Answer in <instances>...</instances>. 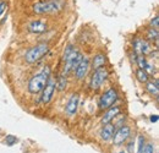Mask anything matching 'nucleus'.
Here are the masks:
<instances>
[{"label": "nucleus", "instance_id": "9b49d317", "mask_svg": "<svg viewBox=\"0 0 159 153\" xmlns=\"http://www.w3.org/2000/svg\"><path fill=\"white\" fill-rule=\"evenodd\" d=\"M79 102H80L79 93H74V95H71L70 99H69V102H67V104H66V108H65L66 114L69 115V116H72V115H75L76 113H77Z\"/></svg>", "mask_w": 159, "mask_h": 153}, {"label": "nucleus", "instance_id": "aec40b11", "mask_svg": "<svg viewBox=\"0 0 159 153\" xmlns=\"http://www.w3.org/2000/svg\"><path fill=\"white\" fill-rule=\"evenodd\" d=\"M144 146H146L144 137H143V135H139L137 137V153H143Z\"/></svg>", "mask_w": 159, "mask_h": 153}, {"label": "nucleus", "instance_id": "4468645a", "mask_svg": "<svg viewBox=\"0 0 159 153\" xmlns=\"http://www.w3.org/2000/svg\"><path fill=\"white\" fill-rule=\"evenodd\" d=\"M67 86V78H66V75L61 74L59 76L57 77L55 80V88L59 91V92H62Z\"/></svg>", "mask_w": 159, "mask_h": 153}, {"label": "nucleus", "instance_id": "7ed1b4c3", "mask_svg": "<svg viewBox=\"0 0 159 153\" xmlns=\"http://www.w3.org/2000/svg\"><path fill=\"white\" fill-rule=\"evenodd\" d=\"M48 52H49V45L47 43H40V44L30 48L25 54V59L28 64H34L38 60H40Z\"/></svg>", "mask_w": 159, "mask_h": 153}, {"label": "nucleus", "instance_id": "f3484780", "mask_svg": "<svg viewBox=\"0 0 159 153\" xmlns=\"http://www.w3.org/2000/svg\"><path fill=\"white\" fill-rule=\"evenodd\" d=\"M147 39H148L149 42H158V39H159L158 28L151 27V28L147 31Z\"/></svg>", "mask_w": 159, "mask_h": 153}, {"label": "nucleus", "instance_id": "423d86ee", "mask_svg": "<svg viewBox=\"0 0 159 153\" xmlns=\"http://www.w3.org/2000/svg\"><path fill=\"white\" fill-rule=\"evenodd\" d=\"M108 77V71L104 66H100L98 69H96V71L93 72L91 82H89V87L92 90H98L100 86L104 83V81Z\"/></svg>", "mask_w": 159, "mask_h": 153}, {"label": "nucleus", "instance_id": "6ab92c4d", "mask_svg": "<svg viewBox=\"0 0 159 153\" xmlns=\"http://www.w3.org/2000/svg\"><path fill=\"white\" fill-rule=\"evenodd\" d=\"M142 42H143V39L142 38H136L135 40H134V52H135V54H137V55H141Z\"/></svg>", "mask_w": 159, "mask_h": 153}, {"label": "nucleus", "instance_id": "c85d7f7f", "mask_svg": "<svg viewBox=\"0 0 159 153\" xmlns=\"http://www.w3.org/2000/svg\"><path fill=\"white\" fill-rule=\"evenodd\" d=\"M119 153H126V152H125V151H120Z\"/></svg>", "mask_w": 159, "mask_h": 153}, {"label": "nucleus", "instance_id": "cd10ccee", "mask_svg": "<svg viewBox=\"0 0 159 153\" xmlns=\"http://www.w3.org/2000/svg\"><path fill=\"white\" fill-rule=\"evenodd\" d=\"M158 120H159L158 115H152V116H151V121H152V123H157Z\"/></svg>", "mask_w": 159, "mask_h": 153}, {"label": "nucleus", "instance_id": "393cba45", "mask_svg": "<svg viewBox=\"0 0 159 153\" xmlns=\"http://www.w3.org/2000/svg\"><path fill=\"white\" fill-rule=\"evenodd\" d=\"M7 9V4L5 0H0V16L5 12V10Z\"/></svg>", "mask_w": 159, "mask_h": 153}, {"label": "nucleus", "instance_id": "ddd939ff", "mask_svg": "<svg viewBox=\"0 0 159 153\" xmlns=\"http://www.w3.org/2000/svg\"><path fill=\"white\" fill-rule=\"evenodd\" d=\"M115 125L114 124H111V123H109V124H104V128H102V130H100L99 132V136L100 138L103 140V141H109V140H111V137H113V135L115 132Z\"/></svg>", "mask_w": 159, "mask_h": 153}, {"label": "nucleus", "instance_id": "a211bd4d", "mask_svg": "<svg viewBox=\"0 0 159 153\" xmlns=\"http://www.w3.org/2000/svg\"><path fill=\"white\" fill-rule=\"evenodd\" d=\"M136 78L139 80V82H142V83H146V82H148V78H149V75L144 71V69H137L136 70Z\"/></svg>", "mask_w": 159, "mask_h": 153}, {"label": "nucleus", "instance_id": "dca6fc26", "mask_svg": "<svg viewBox=\"0 0 159 153\" xmlns=\"http://www.w3.org/2000/svg\"><path fill=\"white\" fill-rule=\"evenodd\" d=\"M107 63V58L104 54H97L94 55L93 60H92V66L93 69H98L100 66H104V64Z\"/></svg>", "mask_w": 159, "mask_h": 153}, {"label": "nucleus", "instance_id": "bb28decb", "mask_svg": "<svg viewBox=\"0 0 159 153\" xmlns=\"http://www.w3.org/2000/svg\"><path fill=\"white\" fill-rule=\"evenodd\" d=\"M151 26H152L153 28H158V27H159V20H158V16H156L154 19L151 20Z\"/></svg>", "mask_w": 159, "mask_h": 153}, {"label": "nucleus", "instance_id": "1a4fd4ad", "mask_svg": "<svg viewBox=\"0 0 159 153\" xmlns=\"http://www.w3.org/2000/svg\"><path fill=\"white\" fill-rule=\"evenodd\" d=\"M28 31L31 33H34V35H42L44 32H47L48 30V26L44 21H40V20H34V21H31L27 26Z\"/></svg>", "mask_w": 159, "mask_h": 153}, {"label": "nucleus", "instance_id": "412c9836", "mask_svg": "<svg viewBox=\"0 0 159 153\" xmlns=\"http://www.w3.org/2000/svg\"><path fill=\"white\" fill-rule=\"evenodd\" d=\"M136 63L139 64V69H144V66L147 65V59L144 58V55H137V59H136Z\"/></svg>", "mask_w": 159, "mask_h": 153}, {"label": "nucleus", "instance_id": "9d476101", "mask_svg": "<svg viewBox=\"0 0 159 153\" xmlns=\"http://www.w3.org/2000/svg\"><path fill=\"white\" fill-rule=\"evenodd\" d=\"M88 71H89V59L83 58V59L81 60V63L77 65V67L75 69L76 78H77V80H83L84 77L87 76Z\"/></svg>", "mask_w": 159, "mask_h": 153}, {"label": "nucleus", "instance_id": "2eb2a0df", "mask_svg": "<svg viewBox=\"0 0 159 153\" xmlns=\"http://www.w3.org/2000/svg\"><path fill=\"white\" fill-rule=\"evenodd\" d=\"M147 83V86H146V90L152 95V96L154 97H158V93H159V82L158 80L156 78L154 80V82H146Z\"/></svg>", "mask_w": 159, "mask_h": 153}, {"label": "nucleus", "instance_id": "f03ea898", "mask_svg": "<svg viewBox=\"0 0 159 153\" xmlns=\"http://www.w3.org/2000/svg\"><path fill=\"white\" fill-rule=\"evenodd\" d=\"M52 76V70H50V66H44L43 70L40 71L39 74L32 76V78L28 82V92L31 95H37L40 93L44 88V86L47 85L48 82V78Z\"/></svg>", "mask_w": 159, "mask_h": 153}, {"label": "nucleus", "instance_id": "f257e3e1", "mask_svg": "<svg viewBox=\"0 0 159 153\" xmlns=\"http://www.w3.org/2000/svg\"><path fill=\"white\" fill-rule=\"evenodd\" d=\"M65 0H42L33 5V12L37 15H54L62 11Z\"/></svg>", "mask_w": 159, "mask_h": 153}, {"label": "nucleus", "instance_id": "a878e982", "mask_svg": "<svg viewBox=\"0 0 159 153\" xmlns=\"http://www.w3.org/2000/svg\"><path fill=\"white\" fill-rule=\"evenodd\" d=\"M143 153H154V147H153V145H151V143L146 145V146H144V150H143Z\"/></svg>", "mask_w": 159, "mask_h": 153}, {"label": "nucleus", "instance_id": "20e7f679", "mask_svg": "<svg viewBox=\"0 0 159 153\" xmlns=\"http://www.w3.org/2000/svg\"><path fill=\"white\" fill-rule=\"evenodd\" d=\"M83 59V55L80 53L79 50L75 48L67 57L64 59V63H65V66H64V70H62V74L64 75H69L71 71H75V69L77 67L81 60Z\"/></svg>", "mask_w": 159, "mask_h": 153}, {"label": "nucleus", "instance_id": "39448f33", "mask_svg": "<svg viewBox=\"0 0 159 153\" xmlns=\"http://www.w3.org/2000/svg\"><path fill=\"white\" fill-rule=\"evenodd\" d=\"M118 100V92L115 88H109L107 92H104L102 97L99 98V105L100 109H108L109 107L114 105V103Z\"/></svg>", "mask_w": 159, "mask_h": 153}, {"label": "nucleus", "instance_id": "0eeeda50", "mask_svg": "<svg viewBox=\"0 0 159 153\" xmlns=\"http://www.w3.org/2000/svg\"><path fill=\"white\" fill-rule=\"evenodd\" d=\"M130 135H131V129H130V126H127V125H122V126H120L119 129L114 132L113 135V143L115 145V146H121V145H124V142H126L129 138H130Z\"/></svg>", "mask_w": 159, "mask_h": 153}, {"label": "nucleus", "instance_id": "6e6552de", "mask_svg": "<svg viewBox=\"0 0 159 153\" xmlns=\"http://www.w3.org/2000/svg\"><path fill=\"white\" fill-rule=\"evenodd\" d=\"M57 88H55V81L54 78H52V76L48 78V82L47 85L44 86L43 91H42V97H40V102L43 104H48L50 103V100L53 99L54 93H55Z\"/></svg>", "mask_w": 159, "mask_h": 153}, {"label": "nucleus", "instance_id": "5701e85b", "mask_svg": "<svg viewBox=\"0 0 159 153\" xmlns=\"http://www.w3.org/2000/svg\"><path fill=\"white\" fill-rule=\"evenodd\" d=\"M17 138L15 137V136H11V135H9V136H6V138H5V143L7 145V146H14L15 143H17Z\"/></svg>", "mask_w": 159, "mask_h": 153}, {"label": "nucleus", "instance_id": "4be33fe9", "mask_svg": "<svg viewBox=\"0 0 159 153\" xmlns=\"http://www.w3.org/2000/svg\"><path fill=\"white\" fill-rule=\"evenodd\" d=\"M144 71H146L148 75H153V74H156V72H157L156 66H154L153 64H151V63H147V65L144 66Z\"/></svg>", "mask_w": 159, "mask_h": 153}, {"label": "nucleus", "instance_id": "b1692460", "mask_svg": "<svg viewBox=\"0 0 159 153\" xmlns=\"http://www.w3.org/2000/svg\"><path fill=\"white\" fill-rule=\"evenodd\" d=\"M127 153H135V140H130L127 143Z\"/></svg>", "mask_w": 159, "mask_h": 153}, {"label": "nucleus", "instance_id": "f8f14e48", "mask_svg": "<svg viewBox=\"0 0 159 153\" xmlns=\"http://www.w3.org/2000/svg\"><path fill=\"white\" fill-rule=\"evenodd\" d=\"M120 112H121V108H120L119 105H111V107H109V108L107 109V112L104 113L103 118H102V123H103V124H109V123H111V121L120 114Z\"/></svg>", "mask_w": 159, "mask_h": 153}]
</instances>
